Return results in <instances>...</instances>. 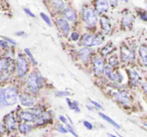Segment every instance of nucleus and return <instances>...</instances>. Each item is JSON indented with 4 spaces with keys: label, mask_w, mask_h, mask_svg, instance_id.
I'll use <instances>...</instances> for the list:
<instances>
[{
    "label": "nucleus",
    "mask_w": 147,
    "mask_h": 137,
    "mask_svg": "<svg viewBox=\"0 0 147 137\" xmlns=\"http://www.w3.org/2000/svg\"><path fill=\"white\" fill-rule=\"evenodd\" d=\"M26 87L28 91H30L33 94L38 93V91L42 87V78L38 72H32L27 78Z\"/></svg>",
    "instance_id": "nucleus-1"
},
{
    "label": "nucleus",
    "mask_w": 147,
    "mask_h": 137,
    "mask_svg": "<svg viewBox=\"0 0 147 137\" xmlns=\"http://www.w3.org/2000/svg\"><path fill=\"white\" fill-rule=\"evenodd\" d=\"M4 99H5V104L6 106H12L15 105L18 99V93H17V89L15 87H7L4 89Z\"/></svg>",
    "instance_id": "nucleus-2"
},
{
    "label": "nucleus",
    "mask_w": 147,
    "mask_h": 137,
    "mask_svg": "<svg viewBox=\"0 0 147 137\" xmlns=\"http://www.w3.org/2000/svg\"><path fill=\"white\" fill-rule=\"evenodd\" d=\"M84 22L88 28H94L97 24V15L92 8H87L82 13Z\"/></svg>",
    "instance_id": "nucleus-3"
},
{
    "label": "nucleus",
    "mask_w": 147,
    "mask_h": 137,
    "mask_svg": "<svg viewBox=\"0 0 147 137\" xmlns=\"http://www.w3.org/2000/svg\"><path fill=\"white\" fill-rule=\"evenodd\" d=\"M27 70H28V63L26 59L22 55H18L16 61V74L18 77L25 76Z\"/></svg>",
    "instance_id": "nucleus-4"
},
{
    "label": "nucleus",
    "mask_w": 147,
    "mask_h": 137,
    "mask_svg": "<svg viewBox=\"0 0 147 137\" xmlns=\"http://www.w3.org/2000/svg\"><path fill=\"white\" fill-rule=\"evenodd\" d=\"M113 98L114 100H116L117 102H119L122 105H127L130 104V97H129V94L124 91H118V92H115L113 94Z\"/></svg>",
    "instance_id": "nucleus-5"
},
{
    "label": "nucleus",
    "mask_w": 147,
    "mask_h": 137,
    "mask_svg": "<svg viewBox=\"0 0 147 137\" xmlns=\"http://www.w3.org/2000/svg\"><path fill=\"white\" fill-rule=\"evenodd\" d=\"M121 57H122V61H126V63L133 61L135 59L134 51H131L126 45H122V47H121Z\"/></svg>",
    "instance_id": "nucleus-6"
},
{
    "label": "nucleus",
    "mask_w": 147,
    "mask_h": 137,
    "mask_svg": "<svg viewBox=\"0 0 147 137\" xmlns=\"http://www.w3.org/2000/svg\"><path fill=\"white\" fill-rule=\"evenodd\" d=\"M93 67H94V71L96 76H101L103 74V70H104V61L100 57H96L93 59Z\"/></svg>",
    "instance_id": "nucleus-7"
},
{
    "label": "nucleus",
    "mask_w": 147,
    "mask_h": 137,
    "mask_svg": "<svg viewBox=\"0 0 147 137\" xmlns=\"http://www.w3.org/2000/svg\"><path fill=\"white\" fill-rule=\"evenodd\" d=\"M19 101H20L21 105L24 107H32L35 103V99L31 95L25 94V93L19 96Z\"/></svg>",
    "instance_id": "nucleus-8"
},
{
    "label": "nucleus",
    "mask_w": 147,
    "mask_h": 137,
    "mask_svg": "<svg viewBox=\"0 0 147 137\" xmlns=\"http://www.w3.org/2000/svg\"><path fill=\"white\" fill-rule=\"evenodd\" d=\"M19 118L21 120L25 121L26 122H36L37 120V117L35 116L34 114L30 112V111H22V112L19 114Z\"/></svg>",
    "instance_id": "nucleus-9"
},
{
    "label": "nucleus",
    "mask_w": 147,
    "mask_h": 137,
    "mask_svg": "<svg viewBox=\"0 0 147 137\" xmlns=\"http://www.w3.org/2000/svg\"><path fill=\"white\" fill-rule=\"evenodd\" d=\"M96 9L99 13H106L109 9L108 0H97L96 1Z\"/></svg>",
    "instance_id": "nucleus-10"
},
{
    "label": "nucleus",
    "mask_w": 147,
    "mask_h": 137,
    "mask_svg": "<svg viewBox=\"0 0 147 137\" xmlns=\"http://www.w3.org/2000/svg\"><path fill=\"white\" fill-rule=\"evenodd\" d=\"M57 26H59V29L63 31V34H65V35L69 34V25L67 21L65 20V18H59L57 20Z\"/></svg>",
    "instance_id": "nucleus-11"
},
{
    "label": "nucleus",
    "mask_w": 147,
    "mask_h": 137,
    "mask_svg": "<svg viewBox=\"0 0 147 137\" xmlns=\"http://www.w3.org/2000/svg\"><path fill=\"white\" fill-rule=\"evenodd\" d=\"M5 125H6V128L8 129V131H13L15 129V124H16V121L13 116V114H8L5 117Z\"/></svg>",
    "instance_id": "nucleus-12"
},
{
    "label": "nucleus",
    "mask_w": 147,
    "mask_h": 137,
    "mask_svg": "<svg viewBox=\"0 0 147 137\" xmlns=\"http://www.w3.org/2000/svg\"><path fill=\"white\" fill-rule=\"evenodd\" d=\"M94 37H95V35L91 34V33H86V34H84V36H83L82 43H81V45H84V47H93V41H94Z\"/></svg>",
    "instance_id": "nucleus-13"
},
{
    "label": "nucleus",
    "mask_w": 147,
    "mask_h": 137,
    "mask_svg": "<svg viewBox=\"0 0 147 137\" xmlns=\"http://www.w3.org/2000/svg\"><path fill=\"white\" fill-rule=\"evenodd\" d=\"M63 16L67 20L69 21H76L77 20V14L76 12L71 8H65L63 9Z\"/></svg>",
    "instance_id": "nucleus-14"
},
{
    "label": "nucleus",
    "mask_w": 147,
    "mask_h": 137,
    "mask_svg": "<svg viewBox=\"0 0 147 137\" xmlns=\"http://www.w3.org/2000/svg\"><path fill=\"white\" fill-rule=\"evenodd\" d=\"M139 57L141 59L143 65H147V47L145 45H141L139 47Z\"/></svg>",
    "instance_id": "nucleus-15"
},
{
    "label": "nucleus",
    "mask_w": 147,
    "mask_h": 137,
    "mask_svg": "<svg viewBox=\"0 0 147 137\" xmlns=\"http://www.w3.org/2000/svg\"><path fill=\"white\" fill-rule=\"evenodd\" d=\"M129 73H130V81H131V83H132V85L134 87L138 86V84L140 83V77H139V74L135 70H130Z\"/></svg>",
    "instance_id": "nucleus-16"
},
{
    "label": "nucleus",
    "mask_w": 147,
    "mask_h": 137,
    "mask_svg": "<svg viewBox=\"0 0 147 137\" xmlns=\"http://www.w3.org/2000/svg\"><path fill=\"white\" fill-rule=\"evenodd\" d=\"M51 6L57 11H61L65 8V3L63 0H51Z\"/></svg>",
    "instance_id": "nucleus-17"
},
{
    "label": "nucleus",
    "mask_w": 147,
    "mask_h": 137,
    "mask_svg": "<svg viewBox=\"0 0 147 137\" xmlns=\"http://www.w3.org/2000/svg\"><path fill=\"white\" fill-rule=\"evenodd\" d=\"M100 23H101V26H102L103 30H104L107 34H109V33L111 32V24H110L109 19L106 18V17H102V18L100 19Z\"/></svg>",
    "instance_id": "nucleus-18"
},
{
    "label": "nucleus",
    "mask_w": 147,
    "mask_h": 137,
    "mask_svg": "<svg viewBox=\"0 0 147 137\" xmlns=\"http://www.w3.org/2000/svg\"><path fill=\"white\" fill-rule=\"evenodd\" d=\"M80 57L83 61H88L91 57V49L89 47H83L82 49H80Z\"/></svg>",
    "instance_id": "nucleus-19"
},
{
    "label": "nucleus",
    "mask_w": 147,
    "mask_h": 137,
    "mask_svg": "<svg viewBox=\"0 0 147 137\" xmlns=\"http://www.w3.org/2000/svg\"><path fill=\"white\" fill-rule=\"evenodd\" d=\"M10 61L8 59H0V73H4L5 71L10 69Z\"/></svg>",
    "instance_id": "nucleus-20"
},
{
    "label": "nucleus",
    "mask_w": 147,
    "mask_h": 137,
    "mask_svg": "<svg viewBox=\"0 0 147 137\" xmlns=\"http://www.w3.org/2000/svg\"><path fill=\"white\" fill-rule=\"evenodd\" d=\"M133 20H134V18L131 14L125 15L122 19V25H124L125 27H130L133 23Z\"/></svg>",
    "instance_id": "nucleus-21"
},
{
    "label": "nucleus",
    "mask_w": 147,
    "mask_h": 137,
    "mask_svg": "<svg viewBox=\"0 0 147 137\" xmlns=\"http://www.w3.org/2000/svg\"><path fill=\"white\" fill-rule=\"evenodd\" d=\"M109 79H110V80H112V81H114V82H116V83H121L123 81L122 75H121L118 71L112 72V74H111V76L109 77Z\"/></svg>",
    "instance_id": "nucleus-22"
},
{
    "label": "nucleus",
    "mask_w": 147,
    "mask_h": 137,
    "mask_svg": "<svg viewBox=\"0 0 147 137\" xmlns=\"http://www.w3.org/2000/svg\"><path fill=\"white\" fill-rule=\"evenodd\" d=\"M32 130V126L31 125H29L28 123H21L20 125H19V131H20L22 134H26V133L30 132V131Z\"/></svg>",
    "instance_id": "nucleus-23"
},
{
    "label": "nucleus",
    "mask_w": 147,
    "mask_h": 137,
    "mask_svg": "<svg viewBox=\"0 0 147 137\" xmlns=\"http://www.w3.org/2000/svg\"><path fill=\"white\" fill-rule=\"evenodd\" d=\"M67 105H69V108L73 109V110L75 111L76 113H80L81 112L80 108H79V103L77 102V101H71L69 98H67Z\"/></svg>",
    "instance_id": "nucleus-24"
},
{
    "label": "nucleus",
    "mask_w": 147,
    "mask_h": 137,
    "mask_svg": "<svg viewBox=\"0 0 147 137\" xmlns=\"http://www.w3.org/2000/svg\"><path fill=\"white\" fill-rule=\"evenodd\" d=\"M99 115H100V117H102V118L104 119V120H106L108 123H110V124L112 125V126H114L116 129H118V130H119V129H120V125H119L118 123L115 122L114 120H112V119H111L110 117H108V116H107V115L103 114V113H99Z\"/></svg>",
    "instance_id": "nucleus-25"
},
{
    "label": "nucleus",
    "mask_w": 147,
    "mask_h": 137,
    "mask_svg": "<svg viewBox=\"0 0 147 137\" xmlns=\"http://www.w3.org/2000/svg\"><path fill=\"white\" fill-rule=\"evenodd\" d=\"M113 49H114V47L112 45V43H109V45H107L106 47L102 49V55L103 57H106V55H109Z\"/></svg>",
    "instance_id": "nucleus-26"
},
{
    "label": "nucleus",
    "mask_w": 147,
    "mask_h": 137,
    "mask_svg": "<svg viewBox=\"0 0 147 137\" xmlns=\"http://www.w3.org/2000/svg\"><path fill=\"white\" fill-rule=\"evenodd\" d=\"M6 107L5 104V99H4V89L0 88V109Z\"/></svg>",
    "instance_id": "nucleus-27"
},
{
    "label": "nucleus",
    "mask_w": 147,
    "mask_h": 137,
    "mask_svg": "<svg viewBox=\"0 0 147 137\" xmlns=\"http://www.w3.org/2000/svg\"><path fill=\"white\" fill-rule=\"evenodd\" d=\"M103 39H104V37H103V35H102V34H97L96 36L94 37L93 45H100L101 43H103Z\"/></svg>",
    "instance_id": "nucleus-28"
},
{
    "label": "nucleus",
    "mask_w": 147,
    "mask_h": 137,
    "mask_svg": "<svg viewBox=\"0 0 147 137\" xmlns=\"http://www.w3.org/2000/svg\"><path fill=\"white\" fill-rule=\"evenodd\" d=\"M118 65V59H117L116 55H112V57L109 59V65L110 67H115V65Z\"/></svg>",
    "instance_id": "nucleus-29"
},
{
    "label": "nucleus",
    "mask_w": 147,
    "mask_h": 137,
    "mask_svg": "<svg viewBox=\"0 0 147 137\" xmlns=\"http://www.w3.org/2000/svg\"><path fill=\"white\" fill-rule=\"evenodd\" d=\"M24 51H25V53H26L27 57H28L29 59H30L31 63H32L33 65H37V61H35V59H34V57H33V55H32V53H30V51H29L28 49H24Z\"/></svg>",
    "instance_id": "nucleus-30"
},
{
    "label": "nucleus",
    "mask_w": 147,
    "mask_h": 137,
    "mask_svg": "<svg viewBox=\"0 0 147 137\" xmlns=\"http://www.w3.org/2000/svg\"><path fill=\"white\" fill-rule=\"evenodd\" d=\"M103 73H105V74L107 75V77H110L111 74H112V67H110V65H104V70H103Z\"/></svg>",
    "instance_id": "nucleus-31"
},
{
    "label": "nucleus",
    "mask_w": 147,
    "mask_h": 137,
    "mask_svg": "<svg viewBox=\"0 0 147 137\" xmlns=\"http://www.w3.org/2000/svg\"><path fill=\"white\" fill-rule=\"evenodd\" d=\"M40 16L41 18L43 19V21H45V23H47V25H51V19H49V17L47 16L45 13H40Z\"/></svg>",
    "instance_id": "nucleus-32"
},
{
    "label": "nucleus",
    "mask_w": 147,
    "mask_h": 137,
    "mask_svg": "<svg viewBox=\"0 0 147 137\" xmlns=\"http://www.w3.org/2000/svg\"><path fill=\"white\" fill-rule=\"evenodd\" d=\"M65 125H67V131H69V132H71V134H73L75 137H79V135L77 134V132L73 129V127H71V125H69V123H67V124H65Z\"/></svg>",
    "instance_id": "nucleus-33"
},
{
    "label": "nucleus",
    "mask_w": 147,
    "mask_h": 137,
    "mask_svg": "<svg viewBox=\"0 0 147 137\" xmlns=\"http://www.w3.org/2000/svg\"><path fill=\"white\" fill-rule=\"evenodd\" d=\"M57 131L59 132H61V133H63V134H65V133H67V130L65 128H63V126L61 124H59L57 126Z\"/></svg>",
    "instance_id": "nucleus-34"
},
{
    "label": "nucleus",
    "mask_w": 147,
    "mask_h": 137,
    "mask_svg": "<svg viewBox=\"0 0 147 137\" xmlns=\"http://www.w3.org/2000/svg\"><path fill=\"white\" fill-rule=\"evenodd\" d=\"M83 124H84V126L86 127L87 129H89V130H92V129H93L92 123H90L89 121H84V122H83Z\"/></svg>",
    "instance_id": "nucleus-35"
},
{
    "label": "nucleus",
    "mask_w": 147,
    "mask_h": 137,
    "mask_svg": "<svg viewBox=\"0 0 147 137\" xmlns=\"http://www.w3.org/2000/svg\"><path fill=\"white\" fill-rule=\"evenodd\" d=\"M3 39H4V40L6 41L7 43H11V45H16V41L13 40L12 38H9V37H3Z\"/></svg>",
    "instance_id": "nucleus-36"
},
{
    "label": "nucleus",
    "mask_w": 147,
    "mask_h": 137,
    "mask_svg": "<svg viewBox=\"0 0 147 137\" xmlns=\"http://www.w3.org/2000/svg\"><path fill=\"white\" fill-rule=\"evenodd\" d=\"M91 103H92V104L94 105V106L96 107V108H98V109H101V110H102V109H103L102 105H100V104H99L98 102H96V101H94V100H91Z\"/></svg>",
    "instance_id": "nucleus-37"
},
{
    "label": "nucleus",
    "mask_w": 147,
    "mask_h": 137,
    "mask_svg": "<svg viewBox=\"0 0 147 137\" xmlns=\"http://www.w3.org/2000/svg\"><path fill=\"white\" fill-rule=\"evenodd\" d=\"M79 37H80V35H79V33H78V32H73V33H71V38L73 39V40H78Z\"/></svg>",
    "instance_id": "nucleus-38"
},
{
    "label": "nucleus",
    "mask_w": 147,
    "mask_h": 137,
    "mask_svg": "<svg viewBox=\"0 0 147 137\" xmlns=\"http://www.w3.org/2000/svg\"><path fill=\"white\" fill-rule=\"evenodd\" d=\"M0 47H4V49H7L9 47L8 43H6L5 40H0Z\"/></svg>",
    "instance_id": "nucleus-39"
},
{
    "label": "nucleus",
    "mask_w": 147,
    "mask_h": 137,
    "mask_svg": "<svg viewBox=\"0 0 147 137\" xmlns=\"http://www.w3.org/2000/svg\"><path fill=\"white\" fill-rule=\"evenodd\" d=\"M55 95L59 97H65V96H69V93L67 92H57Z\"/></svg>",
    "instance_id": "nucleus-40"
},
{
    "label": "nucleus",
    "mask_w": 147,
    "mask_h": 137,
    "mask_svg": "<svg viewBox=\"0 0 147 137\" xmlns=\"http://www.w3.org/2000/svg\"><path fill=\"white\" fill-rule=\"evenodd\" d=\"M108 2L114 7H116L118 5V0H108Z\"/></svg>",
    "instance_id": "nucleus-41"
},
{
    "label": "nucleus",
    "mask_w": 147,
    "mask_h": 137,
    "mask_svg": "<svg viewBox=\"0 0 147 137\" xmlns=\"http://www.w3.org/2000/svg\"><path fill=\"white\" fill-rule=\"evenodd\" d=\"M24 12H25V13H26V14H28V15H29V16H31V17H35V15H34V14H33V13H32V12H31V11H30V10H29V9H28V8H24Z\"/></svg>",
    "instance_id": "nucleus-42"
},
{
    "label": "nucleus",
    "mask_w": 147,
    "mask_h": 137,
    "mask_svg": "<svg viewBox=\"0 0 147 137\" xmlns=\"http://www.w3.org/2000/svg\"><path fill=\"white\" fill-rule=\"evenodd\" d=\"M59 120H61L63 123H65V124H67V118H65V116H63V115H59Z\"/></svg>",
    "instance_id": "nucleus-43"
},
{
    "label": "nucleus",
    "mask_w": 147,
    "mask_h": 137,
    "mask_svg": "<svg viewBox=\"0 0 147 137\" xmlns=\"http://www.w3.org/2000/svg\"><path fill=\"white\" fill-rule=\"evenodd\" d=\"M3 133H4V126L0 123V136H2Z\"/></svg>",
    "instance_id": "nucleus-44"
},
{
    "label": "nucleus",
    "mask_w": 147,
    "mask_h": 137,
    "mask_svg": "<svg viewBox=\"0 0 147 137\" xmlns=\"http://www.w3.org/2000/svg\"><path fill=\"white\" fill-rule=\"evenodd\" d=\"M140 17L143 19V20H146V13H145V11H143L142 13L140 14Z\"/></svg>",
    "instance_id": "nucleus-45"
},
{
    "label": "nucleus",
    "mask_w": 147,
    "mask_h": 137,
    "mask_svg": "<svg viewBox=\"0 0 147 137\" xmlns=\"http://www.w3.org/2000/svg\"><path fill=\"white\" fill-rule=\"evenodd\" d=\"M87 108H88V109H89V110H90V111H94V110H95V109L93 108L92 106H90V105H88V106H87Z\"/></svg>",
    "instance_id": "nucleus-46"
},
{
    "label": "nucleus",
    "mask_w": 147,
    "mask_h": 137,
    "mask_svg": "<svg viewBox=\"0 0 147 137\" xmlns=\"http://www.w3.org/2000/svg\"><path fill=\"white\" fill-rule=\"evenodd\" d=\"M16 34L17 35H21V34H25V33L23 32V31H19V32H16Z\"/></svg>",
    "instance_id": "nucleus-47"
},
{
    "label": "nucleus",
    "mask_w": 147,
    "mask_h": 137,
    "mask_svg": "<svg viewBox=\"0 0 147 137\" xmlns=\"http://www.w3.org/2000/svg\"><path fill=\"white\" fill-rule=\"evenodd\" d=\"M108 136L109 137H117V136H115V135H113V134H108Z\"/></svg>",
    "instance_id": "nucleus-48"
},
{
    "label": "nucleus",
    "mask_w": 147,
    "mask_h": 137,
    "mask_svg": "<svg viewBox=\"0 0 147 137\" xmlns=\"http://www.w3.org/2000/svg\"><path fill=\"white\" fill-rule=\"evenodd\" d=\"M122 1H123V2H125V3H127V2H128V0H122Z\"/></svg>",
    "instance_id": "nucleus-49"
}]
</instances>
